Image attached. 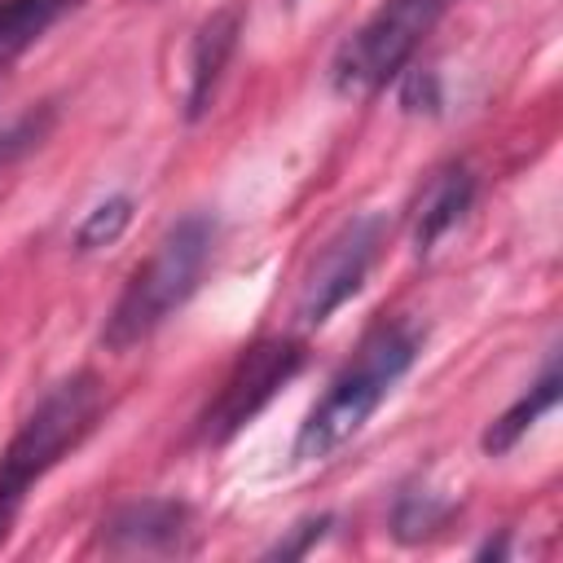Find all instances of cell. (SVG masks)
<instances>
[{"label":"cell","mask_w":563,"mask_h":563,"mask_svg":"<svg viewBox=\"0 0 563 563\" xmlns=\"http://www.w3.org/2000/svg\"><path fill=\"white\" fill-rule=\"evenodd\" d=\"M418 330L391 321V325H378L361 347L356 356L330 378L325 396L308 409V418L299 422V435H295V457L299 462H321L330 457L334 449H343L369 418L374 409L391 396V387L413 369L418 361Z\"/></svg>","instance_id":"6da1fadb"},{"label":"cell","mask_w":563,"mask_h":563,"mask_svg":"<svg viewBox=\"0 0 563 563\" xmlns=\"http://www.w3.org/2000/svg\"><path fill=\"white\" fill-rule=\"evenodd\" d=\"M211 246H216V220L194 211L185 220H176L158 246L145 255V264H136V273L128 277L123 295L114 299L110 317H106V330H101V343L110 352H128L136 343H145L202 282L207 273V260H211Z\"/></svg>","instance_id":"7a4b0ae2"},{"label":"cell","mask_w":563,"mask_h":563,"mask_svg":"<svg viewBox=\"0 0 563 563\" xmlns=\"http://www.w3.org/2000/svg\"><path fill=\"white\" fill-rule=\"evenodd\" d=\"M101 413V387L92 374H70L40 396V405L22 418L9 449L0 453V541L9 537L26 493L92 431Z\"/></svg>","instance_id":"3957f363"},{"label":"cell","mask_w":563,"mask_h":563,"mask_svg":"<svg viewBox=\"0 0 563 563\" xmlns=\"http://www.w3.org/2000/svg\"><path fill=\"white\" fill-rule=\"evenodd\" d=\"M453 0H383L334 53L330 79L343 97H369L396 79Z\"/></svg>","instance_id":"277c9868"},{"label":"cell","mask_w":563,"mask_h":563,"mask_svg":"<svg viewBox=\"0 0 563 563\" xmlns=\"http://www.w3.org/2000/svg\"><path fill=\"white\" fill-rule=\"evenodd\" d=\"M299 365H303V347H299L295 339H260V343H251V347L233 361V369L224 374L216 400L207 405V413H202V435H207L211 444H220V440H229L233 431H242V427L299 374Z\"/></svg>","instance_id":"5b68a950"},{"label":"cell","mask_w":563,"mask_h":563,"mask_svg":"<svg viewBox=\"0 0 563 563\" xmlns=\"http://www.w3.org/2000/svg\"><path fill=\"white\" fill-rule=\"evenodd\" d=\"M378 242H383V216H356L347 220L308 264L303 273V286H299V299H295V317L303 325H325L361 286H365V273L378 255Z\"/></svg>","instance_id":"8992f818"},{"label":"cell","mask_w":563,"mask_h":563,"mask_svg":"<svg viewBox=\"0 0 563 563\" xmlns=\"http://www.w3.org/2000/svg\"><path fill=\"white\" fill-rule=\"evenodd\" d=\"M189 506L172 497H145L119 506L101 523V545L106 554L123 559H145V554H185L189 550Z\"/></svg>","instance_id":"52a82bcc"},{"label":"cell","mask_w":563,"mask_h":563,"mask_svg":"<svg viewBox=\"0 0 563 563\" xmlns=\"http://www.w3.org/2000/svg\"><path fill=\"white\" fill-rule=\"evenodd\" d=\"M238 35H242V13L233 4L216 9L194 31V44H189V88H185V114L189 119H198L211 106V97H216V88L224 79V66H229V57L238 48Z\"/></svg>","instance_id":"ba28073f"},{"label":"cell","mask_w":563,"mask_h":563,"mask_svg":"<svg viewBox=\"0 0 563 563\" xmlns=\"http://www.w3.org/2000/svg\"><path fill=\"white\" fill-rule=\"evenodd\" d=\"M471 194H475V176L462 163H453V167H444L427 180V189L418 198V211H413V251L418 255H427L466 216Z\"/></svg>","instance_id":"9c48e42d"},{"label":"cell","mask_w":563,"mask_h":563,"mask_svg":"<svg viewBox=\"0 0 563 563\" xmlns=\"http://www.w3.org/2000/svg\"><path fill=\"white\" fill-rule=\"evenodd\" d=\"M84 0H0V62L31 48Z\"/></svg>","instance_id":"30bf717a"},{"label":"cell","mask_w":563,"mask_h":563,"mask_svg":"<svg viewBox=\"0 0 563 563\" xmlns=\"http://www.w3.org/2000/svg\"><path fill=\"white\" fill-rule=\"evenodd\" d=\"M554 405H559V365L550 361L545 374H541V378H537V383H532V387H528V391H523V396H519V400H515V405L484 431V453H506V449H510V444H515L541 413H550Z\"/></svg>","instance_id":"8fae6325"},{"label":"cell","mask_w":563,"mask_h":563,"mask_svg":"<svg viewBox=\"0 0 563 563\" xmlns=\"http://www.w3.org/2000/svg\"><path fill=\"white\" fill-rule=\"evenodd\" d=\"M128 220H132V198L128 194H114V198L97 202L79 220V229H75V251H101V246L119 242V233L128 229Z\"/></svg>","instance_id":"7c38bea8"},{"label":"cell","mask_w":563,"mask_h":563,"mask_svg":"<svg viewBox=\"0 0 563 563\" xmlns=\"http://www.w3.org/2000/svg\"><path fill=\"white\" fill-rule=\"evenodd\" d=\"M303 532H299V541H277L268 554H282V559H290V554H303L312 541H321L325 537V528H330V515H321V519H308V523H299Z\"/></svg>","instance_id":"4fadbf2b"},{"label":"cell","mask_w":563,"mask_h":563,"mask_svg":"<svg viewBox=\"0 0 563 563\" xmlns=\"http://www.w3.org/2000/svg\"><path fill=\"white\" fill-rule=\"evenodd\" d=\"M35 132H40V128H31V119H26V123H18L13 132H4V136H0V167H4V163H9L26 141H35Z\"/></svg>","instance_id":"5bb4252c"}]
</instances>
